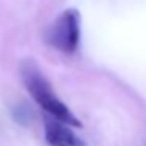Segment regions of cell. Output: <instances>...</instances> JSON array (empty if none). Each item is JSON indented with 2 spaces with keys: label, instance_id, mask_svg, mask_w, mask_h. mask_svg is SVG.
I'll return each mask as SVG.
<instances>
[{
  "label": "cell",
  "instance_id": "obj_1",
  "mask_svg": "<svg viewBox=\"0 0 146 146\" xmlns=\"http://www.w3.org/2000/svg\"><path fill=\"white\" fill-rule=\"evenodd\" d=\"M21 74H22L24 85H25L29 94L49 116L63 121L69 126L80 127V121L71 111V108L57 96L50 82L46 79V76L35 61H25L21 68Z\"/></svg>",
  "mask_w": 146,
  "mask_h": 146
},
{
  "label": "cell",
  "instance_id": "obj_2",
  "mask_svg": "<svg viewBox=\"0 0 146 146\" xmlns=\"http://www.w3.org/2000/svg\"><path fill=\"white\" fill-rule=\"evenodd\" d=\"M47 42L63 54H74L80 44V14L77 10L63 11L46 35Z\"/></svg>",
  "mask_w": 146,
  "mask_h": 146
},
{
  "label": "cell",
  "instance_id": "obj_3",
  "mask_svg": "<svg viewBox=\"0 0 146 146\" xmlns=\"http://www.w3.org/2000/svg\"><path fill=\"white\" fill-rule=\"evenodd\" d=\"M44 135L46 141L50 146H86V143L74 133L69 124L58 121L52 116L44 123Z\"/></svg>",
  "mask_w": 146,
  "mask_h": 146
}]
</instances>
